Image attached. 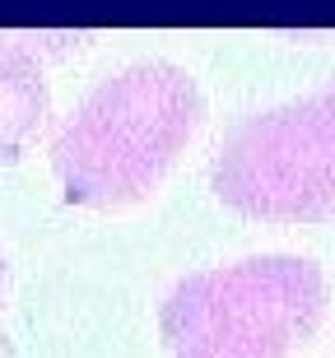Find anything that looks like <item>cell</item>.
Listing matches in <instances>:
<instances>
[{"mask_svg":"<svg viewBox=\"0 0 335 358\" xmlns=\"http://www.w3.org/2000/svg\"><path fill=\"white\" fill-rule=\"evenodd\" d=\"M201 117V89L173 61H140L108 75L52 145L61 196L84 210H121L145 200L173 173Z\"/></svg>","mask_w":335,"mask_h":358,"instance_id":"cell-1","label":"cell"},{"mask_svg":"<svg viewBox=\"0 0 335 358\" xmlns=\"http://www.w3.org/2000/svg\"><path fill=\"white\" fill-rule=\"evenodd\" d=\"M326 312V279L298 256H247L182 279L163 303L173 358H289Z\"/></svg>","mask_w":335,"mask_h":358,"instance_id":"cell-2","label":"cell"},{"mask_svg":"<svg viewBox=\"0 0 335 358\" xmlns=\"http://www.w3.org/2000/svg\"><path fill=\"white\" fill-rule=\"evenodd\" d=\"M210 186L228 210L261 224H312L335 214V84L256 112L224 140Z\"/></svg>","mask_w":335,"mask_h":358,"instance_id":"cell-3","label":"cell"},{"mask_svg":"<svg viewBox=\"0 0 335 358\" xmlns=\"http://www.w3.org/2000/svg\"><path fill=\"white\" fill-rule=\"evenodd\" d=\"M52 98L38 56L19 42H0V163L24 159L47 126Z\"/></svg>","mask_w":335,"mask_h":358,"instance_id":"cell-4","label":"cell"},{"mask_svg":"<svg viewBox=\"0 0 335 358\" xmlns=\"http://www.w3.org/2000/svg\"><path fill=\"white\" fill-rule=\"evenodd\" d=\"M0 298H5V261H0Z\"/></svg>","mask_w":335,"mask_h":358,"instance_id":"cell-5","label":"cell"}]
</instances>
